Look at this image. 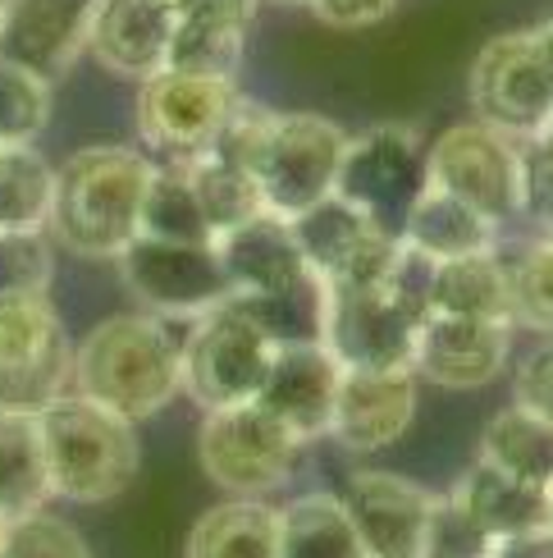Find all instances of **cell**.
Segmentation results:
<instances>
[{
  "label": "cell",
  "instance_id": "obj_1",
  "mask_svg": "<svg viewBox=\"0 0 553 558\" xmlns=\"http://www.w3.org/2000/svg\"><path fill=\"white\" fill-rule=\"evenodd\" d=\"M188 325L193 320H170L151 312L91 325L74 348V393L133 426L147 422L183 389L179 362Z\"/></svg>",
  "mask_w": 553,
  "mask_h": 558
},
{
  "label": "cell",
  "instance_id": "obj_2",
  "mask_svg": "<svg viewBox=\"0 0 553 558\" xmlns=\"http://www.w3.org/2000/svg\"><path fill=\"white\" fill-rule=\"evenodd\" d=\"M156 166L137 147L97 143L56 170L51 234L78 257L120 262V252L143 234V202Z\"/></svg>",
  "mask_w": 553,
  "mask_h": 558
},
{
  "label": "cell",
  "instance_id": "obj_3",
  "mask_svg": "<svg viewBox=\"0 0 553 558\" xmlns=\"http://www.w3.org/2000/svg\"><path fill=\"white\" fill-rule=\"evenodd\" d=\"M37 435L46 453V476H51V499H120L137 476V462H143L133 422L97 408L83 393H64L56 408H46L37 416Z\"/></svg>",
  "mask_w": 553,
  "mask_h": 558
},
{
  "label": "cell",
  "instance_id": "obj_4",
  "mask_svg": "<svg viewBox=\"0 0 553 558\" xmlns=\"http://www.w3.org/2000/svg\"><path fill=\"white\" fill-rule=\"evenodd\" d=\"M270 357H274V339L238 302H220L216 312H206L188 325L183 362H179L183 393H188L201 412L257 403Z\"/></svg>",
  "mask_w": 553,
  "mask_h": 558
},
{
  "label": "cell",
  "instance_id": "obj_5",
  "mask_svg": "<svg viewBox=\"0 0 553 558\" xmlns=\"http://www.w3.org/2000/svg\"><path fill=\"white\" fill-rule=\"evenodd\" d=\"M343 151H348V133H343L325 114H274L270 110V129L257 156V179L261 189V206L270 216L293 220L320 206L325 197H334L339 189V166Z\"/></svg>",
  "mask_w": 553,
  "mask_h": 558
},
{
  "label": "cell",
  "instance_id": "obj_6",
  "mask_svg": "<svg viewBox=\"0 0 553 558\" xmlns=\"http://www.w3.org/2000/svg\"><path fill=\"white\" fill-rule=\"evenodd\" d=\"M421 320L389 284H320L316 339L343 371H411Z\"/></svg>",
  "mask_w": 553,
  "mask_h": 558
},
{
  "label": "cell",
  "instance_id": "obj_7",
  "mask_svg": "<svg viewBox=\"0 0 553 558\" xmlns=\"http://www.w3.org/2000/svg\"><path fill=\"white\" fill-rule=\"evenodd\" d=\"M297 453L303 445L261 403L206 412L197 435L201 472L234 499H261L288 485V476L297 472Z\"/></svg>",
  "mask_w": 553,
  "mask_h": 558
},
{
  "label": "cell",
  "instance_id": "obj_8",
  "mask_svg": "<svg viewBox=\"0 0 553 558\" xmlns=\"http://www.w3.org/2000/svg\"><path fill=\"white\" fill-rule=\"evenodd\" d=\"M467 87H471L476 120L490 124L494 133L513 137V143L544 133L553 114V74L540 56L536 28L490 37L471 64Z\"/></svg>",
  "mask_w": 553,
  "mask_h": 558
},
{
  "label": "cell",
  "instance_id": "obj_9",
  "mask_svg": "<svg viewBox=\"0 0 553 558\" xmlns=\"http://www.w3.org/2000/svg\"><path fill=\"white\" fill-rule=\"evenodd\" d=\"M238 106L243 97L234 78L160 69V74L143 78V92H137V133L170 160H183L216 147V137L234 120Z\"/></svg>",
  "mask_w": 553,
  "mask_h": 558
},
{
  "label": "cell",
  "instance_id": "obj_10",
  "mask_svg": "<svg viewBox=\"0 0 553 558\" xmlns=\"http://www.w3.org/2000/svg\"><path fill=\"white\" fill-rule=\"evenodd\" d=\"M120 275L151 316L197 320L229 302V279L220 270L216 243H165L137 234L120 252Z\"/></svg>",
  "mask_w": 553,
  "mask_h": 558
},
{
  "label": "cell",
  "instance_id": "obj_11",
  "mask_svg": "<svg viewBox=\"0 0 553 558\" xmlns=\"http://www.w3.org/2000/svg\"><path fill=\"white\" fill-rule=\"evenodd\" d=\"M426 183L471 202L476 211L490 216L494 225H503L508 216H521L517 143L480 120L453 124L434 137L426 151Z\"/></svg>",
  "mask_w": 553,
  "mask_h": 558
},
{
  "label": "cell",
  "instance_id": "obj_12",
  "mask_svg": "<svg viewBox=\"0 0 553 558\" xmlns=\"http://www.w3.org/2000/svg\"><path fill=\"white\" fill-rule=\"evenodd\" d=\"M421 189H426V151L411 129L376 124L348 137L334 197L357 206L361 216H371L384 229H398Z\"/></svg>",
  "mask_w": 553,
  "mask_h": 558
},
{
  "label": "cell",
  "instance_id": "obj_13",
  "mask_svg": "<svg viewBox=\"0 0 553 558\" xmlns=\"http://www.w3.org/2000/svg\"><path fill=\"white\" fill-rule=\"evenodd\" d=\"M339 380H343V366L330 357V348L320 339L274 343V357H270L257 403L280 426H288L297 445H311V439L330 435Z\"/></svg>",
  "mask_w": 553,
  "mask_h": 558
},
{
  "label": "cell",
  "instance_id": "obj_14",
  "mask_svg": "<svg viewBox=\"0 0 553 558\" xmlns=\"http://www.w3.org/2000/svg\"><path fill=\"white\" fill-rule=\"evenodd\" d=\"M513 353V325L430 312L417 330L411 371L440 389H486L503 376Z\"/></svg>",
  "mask_w": 553,
  "mask_h": 558
},
{
  "label": "cell",
  "instance_id": "obj_15",
  "mask_svg": "<svg viewBox=\"0 0 553 558\" xmlns=\"http://www.w3.org/2000/svg\"><path fill=\"white\" fill-rule=\"evenodd\" d=\"M343 508L366 545V558H421L434 495L394 472H353L343 485Z\"/></svg>",
  "mask_w": 553,
  "mask_h": 558
},
{
  "label": "cell",
  "instance_id": "obj_16",
  "mask_svg": "<svg viewBox=\"0 0 553 558\" xmlns=\"http://www.w3.org/2000/svg\"><path fill=\"white\" fill-rule=\"evenodd\" d=\"M216 257L229 279V298H288L316 284L293 239V225L280 216H251L216 239Z\"/></svg>",
  "mask_w": 553,
  "mask_h": 558
},
{
  "label": "cell",
  "instance_id": "obj_17",
  "mask_svg": "<svg viewBox=\"0 0 553 558\" xmlns=\"http://www.w3.org/2000/svg\"><path fill=\"white\" fill-rule=\"evenodd\" d=\"M417 416V371H343L330 435L353 453L398 445Z\"/></svg>",
  "mask_w": 553,
  "mask_h": 558
},
{
  "label": "cell",
  "instance_id": "obj_18",
  "mask_svg": "<svg viewBox=\"0 0 553 558\" xmlns=\"http://www.w3.org/2000/svg\"><path fill=\"white\" fill-rule=\"evenodd\" d=\"M87 0H0V64L56 83L83 56Z\"/></svg>",
  "mask_w": 553,
  "mask_h": 558
},
{
  "label": "cell",
  "instance_id": "obj_19",
  "mask_svg": "<svg viewBox=\"0 0 553 558\" xmlns=\"http://www.w3.org/2000/svg\"><path fill=\"white\" fill-rule=\"evenodd\" d=\"M174 14L156 0H87L83 51L120 78H151L165 69Z\"/></svg>",
  "mask_w": 553,
  "mask_h": 558
},
{
  "label": "cell",
  "instance_id": "obj_20",
  "mask_svg": "<svg viewBox=\"0 0 553 558\" xmlns=\"http://www.w3.org/2000/svg\"><path fill=\"white\" fill-rule=\"evenodd\" d=\"M398 239L411 252H421L426 262H453V257H476V252H494L499 225L490 216H480L471 202L426 183L417 202L407 206Z\"/></svg>",
  "mask_w": 553,
  "mask_h": 558
},
{
  "label": "cell",
  "instance_id": "obj_21",
  "mask_svg": "<svg viewBox=\"0 0 553 558\" xmlns=\"http://www.w3.org/2000/svg\"><path fill=\"white\" fill-rule=\"evenodd\" d=\"M448 499L463 508L490 541H508V536H521V531L549 526V495L494 472L490 462H480V458L457 476Z\"/></svg>",
  "mask_w": 553,
  "mask_h": 558
},
{
  "label": "cell",
  "instance_id": "obj_22",
  "mask_svg": "<svg viewBox=\"0 0 553 558\" xmlns=\"http://www.w3.org/2000/svg\"><path fill=\"white\" fill-rule=\"evenodd\" d=\"M430 312L513 325V279L499 252L453 257L430 266Z\"/></svg>",
  "mask_w": 553,
  "mask_h": 558
},
{
  "label": "cell",
  "instance_id": "obj_23",
  "mask_svg": "<svg viewBox=\"0 0 553 558\" xmlns=\"http://www.w3.org/2000/svg\"><path fill=\"white\" fill-rule=\"evenodd\" d=\"M480 462H490L494 472L549 495L553 490V422L517 403L494 412L486 435H480Z\"/></svg>",
  "mask_w": 553,
  "mask_h": 558
},
{
  "label": "cell",
  "instance_id": "obj_24",
  "mask_svg": "<svg viewBox=\"0 0 553 558\" xmlns=\"http://www.w3.org/2000/svg\"><path fill=\"white\" fill-rule=\"evenodd\" d=\"M280 531V558H366V545L339 495H303L274 508Z\"/></svg>",
  "mask_w": 553,
  "mask_h": 558
},
{
  "label": "cell",
  "instance_id": "obj_25",
  "mask_svg": "<svg viewBox=\"0 0 553 558\" xmlns=\"http://www.w3.org/2000/svg\"><path fill=\"white\" fill-rule=\"evenodd\" d=\"M183 558H280L274 508L261 499H229L201 513Z\"/></svg>",
  "mask_w": 553,
  "mask_h": 558
},
{
  "label": "cell",
  "instance_id": "obj_26",
  "mask_svg": "<svg viewBox=\"0 0 553 558\" xmlns=\"http://www.w3.org/2000/svg\"><path fill=\"white\" fill-rule=\"evenodd\" d=\"M174 166L183 170V179H188V189H193V197L201 206L211 239H220L234 225L266 211L257 179H251L247 170H238V166H229V160L216 156L211 147L197 151V156H183V160H174Z\"/></svg>",
  "mask_w": 553,
  "mask_h": 558
},
{
  "label": "cell",
  "instance_id": "obj_27",
  "mask_svg": "<svg viewBox=\"0 0 553 558\" xmlns=\"http://www.w3.org/2000/svg\"><path fill=\"white\" fill-rule=\"evenodd\" d=\"M51 499V476H46V453L37 435V416L0 412V518L41 513Z\"/></svg>",
  "mask_w": 553,
  "mask_h": 558
},
{
  "label": "cell",
  "instance_id": "obj_28",
  "mask_svg": "<svg viewBox=\"0 0 553 558\" xmlns=\"http://www.w3.org/2000/svg\"><path fill=\"white\" fill-rule=\"evenodd\" d=\"M56 170L37 147H0V234H46Z\"/></svg>",
  "mask_w": 553,
  "mask_h": 558
},
{
  "label": "cell",
  "instance_id": "obj_29",
  "mask_svg": "<svg viewBox=\"0 0 553 558\" xmlns=\"http://www.w3.org/2000/svg\"><path fill=\"white\" fill-rule=\"evenodd\" d=\"M243 46H247V28H234V23H220V19H201V14H174L165 69L206 74V78H238Z\"/></svg>",
  "mask_w": 553,
  "mask_h": 558
},
{
  "label": "cell",
  "instance_id": "obj_30",
  "mask_svg": "<svg viewBox=\"0 0 553 558\" xmlns=\"http://www.w3.org/2000/svg\"><path fill=\"white\" fill-rule=\"evenodd\" d=\"M64 393H74V343H56L51 353L28 362H0V412L41 416Z\"/></svg>",
  "mask_w": 553,
  "mask_h": 558
},
{
  "label": "cell",
  "instance_id": "obj_31",
  "mask_svg": "<svg viewBox=\"0 0 553 558\" xmlns=\"http://www.w3.org/2000/svg\"><path fill=\"white\" fill-rule=\"evenodd\" d=\"M143 234L147 239H165V243H216L211 229H206V216L188 189L183 170L170 166L151 174V189H147V202H143Z\"/></svg>",
  "mask_w": 553,
  "mask_h": 558
},
{
  "label": "cell",
  "instance_id": "obj_32",
  "mask_svg": "<svg viewBox=\"0 0 553 558\" xmlns=\"http://www.w3.org/2000/svg\"><path fill=\"white\" fill-rule=\"evenodd\" d=\"M64 343L60 316L46 302V293L0 298V362H28Z\"/></svg>",
  "mask_w": 553,
  "mask_h": 558
},
{
  "label": "cell",
  "instance_id": "obj_33",
  "mask_svg": "<svg viewBox=\"0 0 553 558\" xmlns=\"http://www.w3.org/2000/svg\"><path fill=\"white\" fill-rule=\"evenodd\" d=\"M51 124V83L0 64V147H33Z\"/></svg>",
  "mask_w": 553,
  "mask_h": 558
},
{
  "label": "cell",
  "instance_id": "obj_34",
  "mask_svg": "<svg viewBox=\"0 0 553 558\" xmlns=\"http://www.w3.org/2000/svg\"><path fill=\"white\" fill-rule=\"evenodd\" d=\"M513 279V325L553 339V243L540 239L508 266Z\"/></svg>",
  "mask_w": 553,
  "mask_h": 558
},
{
  "label": "cell",
  "instance_id": "obj_35",
  "mask_svg": "<svg viewBox=\"0 0 553 558\" xmlns=\"http://www.w3.org/2000/svg\"><path fill=\"white\" fill-rule=\"evenodd\" d=\"M0 558H91L83 536L56 513H23L0 526Z\"/></svg>",
  "mask_w": 553,
  "mask_h": 558
},
{
  "label": "cell",
  "instance_id": "obj_36",
  "mask_svg": "<svg viewBox=\"0 0 553 558\" xmlns=\"http://www.w3.org/2000/svg\"><path fill=\"white\" fill-rule=\"evenodd\" d=\"M494 545L499 541H490L448 495H434L430 522H426V541H421V558H490Z\"/></svg>",
  "mask_w": 553,
  "mask_h": 558
},
{
  "label": "cell",
  "instance_id": "obj_37",
  "mask_svg": "<svg viewBox=\"0 0 553 558\" xmlns=\"http://www.w3.org/2000/svg\"><path fill=\"white\" fill-rule=\"evenodd\" d=\"M51 284V247L41 234H0V298L46 293Z\"/></svg>",
  "mask_w": 553,
  "mask_h": 558
},
{
  "label": "cell",
  "instance_id": "obj_38",
  "mask_svg": "<svg viewBox=\"0 0 553 558\" xmlns=\"http://www.w3.org/2000/svg\"><path fill=\"white\" fill-rule=\"evenodd\" d=\"M517 166H521V216L549 225L553 220V137L536 133L517 143Z\"/></svg>",
  "mask_w": 553,
  "mask_h": 558
},
{
  "label": "cell",
  "instance_id": "obj_39",
  "mask_svg": "<svg viewBox=\"0 0 553 558\" xmlns=\"http://www.w3.org/2000/svg\"><path fill=\"white\" fill-rule=\"evenodd\" d=\"M513 403L553 422V339L536 343L513 371Z\"/></svg>",
  "mask_w": 553,
  "mask_h": 558
},
{
  "label": "cell",
  "instance_id": "obj_40",
  "mask_svg": "<svg viewBox=\"0 0 553 558\" xmlns=\"http://www.w3.org/2000/svg\"><path fill=\"white\" fill-rule=\"evenodd\" d=\"M398 0H311V10L330 23V28L343 33H357V28H371V23H384L394 14Z\"/></svg>",
  "mask_w": 553,
  "mask_h": 558
},
{
  "label": "cell",
  "instance_id": "obj_41",
  "mask_svg": "<svg viewBox=\"0 0 553 558\" xmlns=\"http://www.w3.org/2000/svg\"><path fill=\"white\" fill-rule=\"evenodd\" d=\"M179 14H201V19L234 23V28H251L257 0H183V10H179Z\"/></svg>",
  "mask_w": 553,
  "mask_h": 558
},
{
  "label": "cell",
  "instance_id": "obj_42",
  "mask_svg": "<svg viewBox=\"0 0 553 558\" xmlns=\"http://www.w3.org/2000/svg\"><path fill=\"white\" fill-rule=\"evenodd\" d=\"M490 558H553V526H536V531H521V536L499 541Z\"/></svg>",
  "mask_w": 553,
  "mask_h": 558
},
{
  "label": "cell",
  "instance_id": "obj_43",
  "mask_svg": "<svg viewBox=\"0 0 553 558\" xmlns=\"http://www.w3.org/2000/svg\"><path fill=\"white\" fill-rule=\"evenodd\" d=\"M536 41H540V56L549 64V74H553V14L544 23H536Z\"/></svg>",
  "mask_w": 553,
  "mask_h": 558
},
{
  "label": "cell",
  "instance_id": "obj_44",
  "mask_svg": "<svg viewBox=\"0 0 553 558\" xmlns=\"http://www.w3.org/2000/svg\"><path fill=\"white\" fill-rule=\"evenodd\" d=\"M156 5H165L170 14H179V10H183V0H156Z\"/></svg>",
  "mask_w": 553,
  "mask_h": 558
},
{
  "label": "cell",
  "instance_id": "obj_45",
  "mask_svg": "<svg viewBox=\"0 0 553 558\" xmlns=\"http://www.w3.org/2000/svg\"><path fill=\"white\" fill-rule=\"evenodd\" d=\"M280 5H311V0H280Z\"/></svg>",
  "mask_w": 553,
  "mask_h": 558
},
{
  "label": "cell",
  "instance_id": "obj_46",
  "mask_svg": "<svg viewBox=\"0 0 553 558\" xmlns=\"http://www.w3.org/2000/svg\"><path fill=\"white\" fill-rule=\"evenodd\" d=\"M544 239H549V243H553V220H549V225H544Z\"/></svg>",
  "mask_w": 553,
  "mask_h": 558
},
{
  "label": "cell",
  "instance_id": "obj_47",
  "mask_svg": "<svg viewBox=\"0 0 553 558\" xmlns=\"http://www.w3.org/2000/svg\"><path fill=\"white\" fill-rule=\"evenodd\" d=\"M549 526H553V490H549Z\"/></svg>",
  "mask_w": 553,
  "mask_h": 558
},
{
  "label": "cell",
  "instance_id": "obj_48",
  "mask_svg": "<svg viewBox=\"0 0 553 558\" xmlns=\"http://www.w3.org/2000/svg\"><path fill=\"white\" fill-rule=\"evenodd\" d=\"M544 133H549V137H553V114H549V124H544Z\"/></svg>",
  "mask_w": 553,
  "mask_h": 558
},
{
  "label": "cell",
  "instance_id": "obj_49",
  "mask_svg": "<svg viewBox=\"0 0 553 558\" xmlns=\"http://www.w3.org/2000/svg\"><path fill=\"white\" fill-rule=\"evenodd\" d=\"M0 526H5V518H0Z\"/></svg>",
  "mask_w": 553,
  "mask_h": 558
}]
</instances>
